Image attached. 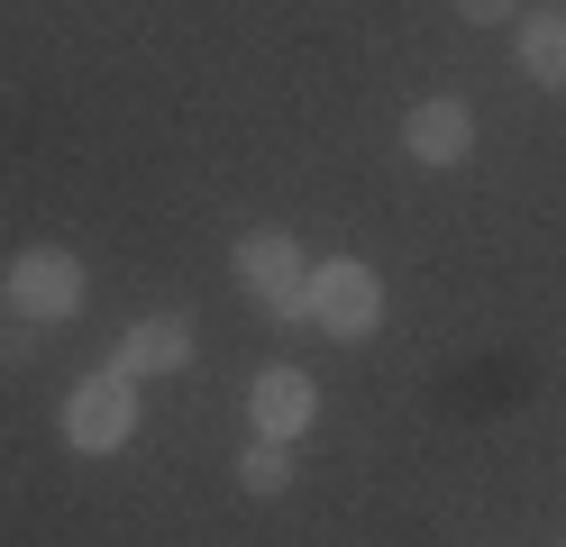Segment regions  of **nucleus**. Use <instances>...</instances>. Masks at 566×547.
I'll list each match as a JSON object with an SVG mask.
<instances>
[{
  "instance_id": "f257e3e1",
  "label": "nucleus",
  "mask_w": 566,
  "mask_h": 547,
  "mask_svg": "<svg viewBox=\"0 0 566 547\" xmlns=\"http://www.w3.org/2000/svg\"><path fill=\"white\" fill-rule=\"evenodd\" d=\"M229 274H238V292H247L256 311L311 319V255L293 246V229H247V238L229 246Z\"/></svg>"
},
{
  "instance_id": "f03ea898",
  "label": "nucleus",
  "mask_w": 566,
  "mask_h": 547,
  "mask_svg": "<svg viewBox=\"0 0 566 547\" xmlns=\"http://www.w3.org/2000/svg\"><path fill=\"white\" fill-rule=\"evenodd\" d=\"M137 383L119 375V365H101V375H83L74 392H64V448L74 456H119L128 438H137Z\"/></svg>"
},
{
  "instance_id": "7ed1b4c3",
  "label": "nucleus",
  "mask_w": 566,
  "mask_h": 547,
  "mask_svg": "<svg viewBox=\"0 0 566 547\" xmlns=\"http://www.w3.org/2000/svg\"><path fill=\"white\" fill-rule=\"evenodd\" d=\"M83 292H92V274H83L74 246H28V255H10V274H0V302H10L19 319H38V328L74 319Z\"/></svg>"
},
{
  "instance_id": "20e7f679",
  "label": "nucleus",
  "mask_w": 566,
  "mask_h": 547,
  "mask_svg": "<svg viewBox=\"0 0 566 547\" xmlns=\"http://www.w3.org/2000/svg\"><path fill=\"white\" fill-rule=\"evenodd\" d=\"M311 319L329 328V338H375L384 328V274L366 255H329V265H311Z\"/></svg>"
},
{
  "instance_id": "39448f33",
  "label": "nucleus",
  "mask_w": 566,
  "mask_h": 547,
  "mask_svg": "<svg viewBox=\"0 0 566 547\" xmlns=\"http://www.w3.org/2000/svg\"><path fill=\"white\" fill-rule=\"evenodd\" d=\"M247 420H256V438H283V448H293V438L321 420V383H311L302 365H265V375L247 383Z\"/></svg>"
},
{
  "instance_id": "423d86ee",
  "label": "nucleus",
  "mask_w": 566,
  "mask_h": 547,
  "mask_svg": "<svg viewBox=\"0 0 566 547\" xmlns=\"http://www.w3.org/2000/svg\"><path fill=\"white\" fill-rule=\"evenodd\" d=\"M402 156L411 165H467L475 156V109L448 101V92L439 101H411L402 109Z\"/></svg>"
},
{
  "instance_id": "0eeeda50",
  "label": "nucleus",
  "mask_w": 566,
  "mask_h": 547,
  "mask_svg": "<svg viewBox=\"0 0 566 547\" xmlns=\"http://www.w3.org/2000/svg\"><path fill=\"white\" fill-rule=\"evenodd\" d=\"M119 375L128 383H147V375H184L192 365V319L184 311H156V319H128V338H119Z\"/></svg>"
},
{
  "instance_id": "6e6552de",
  "label": "nucleus",
  "mask_w": 566,
  "mask_h": 547,
  "mask_svg": "<svg viewBox=\"0 0 566 547\" xmlns=\"http://www.w3.org/2000/svg\"><path fill=\"white\" fill-rule=\"evenodd\" d=\"M521 73H530L539 92H566V10L521 19Z\"/></svg>"
},
{
  "instance_id": "1a4fd4ad",
  "label": "nucleus",
  "mask_w": 566,
  "mask_h": 547,
  "mask_svg": "<svg viewBox=\"0 0 566 547\" xmlns=\"http://www.w3.org/2000/svg\"><path fill=\"white\" fill-rule=\"evenodd\" d=\"M238 493H256V502L293 493V448H283V438H247L238 448Z\"/></svg>"
},
{
  "instance_id": "9d476101",
  "label": "nucleus",
  "mask_w": 566,
  "mask_h": 547,
  "mask_svg": "<svg viewBox=\"0 0 566 547\" xmlns=\"http://www.w3.org/2000/svg\"><path fill=\"white\" fill-rule=\"evenodd\" d=\"M38 356V319H19V328H0V365H28Z\"/></svg>"
},
{
  "instance_id": "9b49d317",
  "label": "nucleus",
  "mask_w": 566,
  "mask_h": 547,
  "mask_svg": "<svg viewBox=\"0 0 566 547\" xmlns=\"http://www.w3.org/2000/svg\"><path fill=\"white\" fill-rule=\"evenodd\" d=\"M521 10V0H457V19H467V28H503Z\"/></svg>"
}]
</instances>
